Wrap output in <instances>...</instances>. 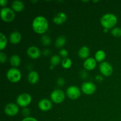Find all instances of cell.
<instances>
[{"label":"cell","mask_w":121,"mask_h":121,"mask_svg":"<svg viewBox=\"0 0 121 121\" xmlns=\"http://www.w3.org/2000/svg\"><path fill=\"white\" fill-rule=\"evenodd\" d=\"M66 95L71 99H77L81 95L80 89L76 86H70L67 89Z\"/></svg>","instance_id":"cell-9"},{"label":"cell","mask_w":121,"mask_h":121,"mask_svg":"<svg viewBox=\"0 0 121 121\" xmlns=\"http://www.w3.org/2000/svg\"><path fill=\"white\" fill-rule=\"evenodd\" d=\"M61 61L60 56L58 55H54L51 57L50 59V63L52 66H57L60 63Z\"/></svg>","instance_id":"cell-24"},{"label":"cell","mask_w":121,"mask_h":121,"mask_svg":"<svg viewBox=\"0 0 121 121\" xmlns=\"http://www.w3.org/2000/svg\"><path fill=\"white\" fill-rule=\"evenodd\" d=\"M59 54H60V56L63 57L64 59H65V58H66L68 56V52H67V50H66V49L60 50V52H59Z\"/></svg>","instance_id":"cell-27"},{"label":"cell","mask_w":121,"mask_h":121,"mask_svg":"<svg viewBox=\"0 0 121 121\" xmlns=\"http://www.w3.org/2000/svg\"><path fill=\"white\" fill-rule=\"evenodd\" d=\"M7 44V39L3 33H0V50H2L6 47Z\"/></svg>","instance_id":"cell-22"},{"label":"cell","mask_w":121,"mask_h":121,"mask_svg":"<svg viewBox=\"0 0 121 121\" xmlns=\"http://www.w3.org/2000/svg\"><path fill=\"white\" fill-rule=\"evenodd\" d=\"M111 34L115 37H119L121 36V28L114 27L111 30Z\"/></svg>","instance_id":"cell-25"},{"label":"cell","mask_w":121,"mask_h":121,"mask_svg":"<svg viewBox=\"0 0 121 121\" xmlns=\"http://www.w3.org/2000/svg\"><path fill=\"white\" fill-rule=\"evenodd\" d=\"M30 110L28 109V108H24L23 109H22V113L24 116H25V117H28V116L30 115Z\"/></svg>","instance_id":"cell-30"},{"label":"cell","mask_w":121,"mask_h":121,"mask_svg":"<svg viewBox=\"0 0 121 121\" xmlns=\"http://www.w3.org/2000/svg\"><path fill=\"white\" fill-rule=\"evenodd\" d=\"M7 78L11 82L17 83L21 80V73L18 69L13 67L7 71Z\"/></svg>","instance_id":"cell-3"},{"label":"cell","mask_w":121,"mask_h":121,"mask_svg":"<svg viewBox=\"0 0 121 121\" xmlns=\"http://www.w3.org/2000/svg\"><path fill=\"white\" fill-rule=\"evenodd\" d=\"M96 79L97 80H100V81H102V80H103V78L101 76L97 75L96 76Z\"/></svg>","instance_id":"cell-35"},{"label":"cell","mask_w":121,"mask_h":121,"mask_svg":"<svg viewBox=\"0 0 121 121\" xmlns=\"http://www.w3.org/2000/svg\"><path fill=\"white\" fill-rule=\"evenodd\" d=\"M108 29H107V28H104V33H108Z\"/></svg>","instance_id":"cell-36"},{"label":"cell","mask_w":121,"mask_h":121,"mask_svg":"<svg viewBox=\"0 0 121 121\" xmlns=\"http://www.w3.org/2000/svg\"><path fill=\"white\" fill-rule=\"evenodd\" d=\"M106 57L105 52L102 50H99L96 52L95 54V59L98 62H103Z\"/></svg>","instance_id":"cell-20"},{"label":"cell","mask_w":121,"mask_h":121,"mask_svg":"<svg viewBox=\"0 0 121 121\" xmlns=\"http://www.w3.org/2000/svg\"><path fill=\"white\" fill-rule=\"evenodd\" d=\"M4 112L7 115L10 116V117H14L18 113V106L14 103H9L5 106Z\"/></svg>","instance_id":"cell-10"},{"label":"cell","mask_w":121,"mask_h":121,"mask_svg":"<svg viewBox=\"0 0 121 121\" xmlns=\"http://www.w3.org/2000/svg\"><path fill=\"white\" fill-rule=\"evenodd\" d=\"M66 39L63 35H60L58 37L55 41V46L58 48L63 47L66 44Z\"/></svg>","instance_id":"cell-21"},{"label":"cell","mask_w":121,"mask_h":121,"mask_svg":"<svg viewBox=\"0 0 121 121\" xmlns=\"http://www.w3.org/2000/svg\"><path fill=\"white\" fill-rule=\"evenodd\" d=\"M96 60L95 58L89 57L85 60L83 63V66L87 70H92L96 66Z\"/></svg>","instance_id":"cell-13"},{"label":"cell","mask_w":121,"mask_h":121,"mask_svg":"<svg viewBox=\"0 0 121 121\" xmlns=\"http://www.w3.org/2000/svg\"><path fill=\"white\" fill-rule=\"evenodd\" d=\"M57 85H59V86H64V85H65V79L62 78H59L57 80Z\"/></svg>","instance_id":"cell-29"},{"label":"cell","mask_w":121,"mask_h":121,"mask_svg":"<svg viewBox=\"0 0 121 121\" xmlns=\"http://www.w3.org/2000/svg\"><path fill=\"white\" fill-rule=\"evenodd\" d=\"M9 62H10L11 65L14 67H18L21 63V59L18 55L14 54L11 56Z\"/></svg>","instance_id":"cell-19"},{"label":"cell","mask_w":121,"mask_h":121,"mask_svg":"<svg viewBox=\"0 0 121 121\" xmlns=\"http://www.w3.org/2000/svg\"><path fill=\"white\" fill-rule=\"evenodd\" d=\"M22 121H38L35 118H33V117H26L22 119Z\"/></svg>","instance_id":"cell-31"},{"label":"cell","mask_w":121,"mask_h":121,"mask_svg":"<svg viewBox=\"0 0 121 121\" xmlns=\"http://www.w3.org/2000/svg\"><path fill=\"white\" fill-rule=\"evenodd\" d=\"M81 89L85 94L90 95L95 92L96 86L92 82H85L82 85Z\"/></svg>","instance_id":"cell-8"},{"label":"cell","mask_w":121,"mask_h":121,"mask_svg":"<svg viewBox=\"0 0 121 121\" xmlns=\"http://www.w3.org/2000/svg\"><path fill=\"white\" fill-rule=\"evenodd\" d=\"M16 101L17 105L21 107H26L30 104L31 102V96L29 93H21L18 96Z\"/></svg>","instance_id":"cell-5"},{"label":"cell","mask_w":121,"mask_h":121,"mask_svg":"<svg viewBox=\"0 0 121 121\" xmlns=\"http://www.w3.org/2000/svg\"><path fill=\"white\" fill-rule=\"evenodd\" d=\"M99 70L104 76H109L113 73V67L112 65L107 61H103L99 65Z\"/></svg>","instance_id":"cell-7"},{"label":"cell","mask_w":121,"mask_h":121,"mask_svg":"<svg viewBox=\"0 0 121 121\" xmlns=\"http://www.w3.org/2000/svg\"><path fill=\"white\" fill-rule=\"evenodd\" d=\"M61 65L65 69H69L72 65V61L70 58H65L61 61Z\"/></svg>","instance_id":"cell-23"},{"label":"cell","mask_w":121,"mask_h":121,"mask_svg":"<svg viewBox=\"0 0 121 121\" xmlns=\"http://www.w3.org/2000/svg\"><path fill=\"white\" fill-rule=\"evenodd\" d=\"M12 8L15 11H22L24 8V4L21 1H14L12 3Z\"/></svg>","instance_id":"cell-18"},{"label":"cell","mask_w":121,"mask_h":121,"mask_svg":"<svg viewBox=\"0 0 121 121\" xmlns=\"http://www.w3.org/2000/svg\"><path fill=\"white\" fill-rule=\"evenodd\" d=\"M0 59H1V63H4L7 60V56L3 52H1L0 53Z\"/></svg>","instance_id":"cell-28"},{"label":"cell","mask_w":121,"mask_h":121,"mask_svg":"<svg viewBox=\"0 0 121 121\" xmlns=\"http://www.w3.org/2000/svg\"><path fill=\"white\" fill-rule=\"evenodd\" d=\"M67 20V15L63 12H60L57 13L53 18V21L55 24L60 25L63 24Z\"/></svg>","instance_id":"cell-14"},{"label":"cell","mask_w":121,"mask_h":121,"mask_svg":"<svg viewBox=\"0 0 121 121\" xmlns=\"http://www.w3.org/2000/svg\"><path fill=\"white\" fill-rule=\"evenodd\" d=\"M14 11L8 7H4L1 10V19L5 22H10L15 18Z\"/></svg>","instance_id":"cell-4"},{"label":"cell","mask_w":121,"mask_h":121,"mask_svg":"<svg viewBox=\"0 0 121 121\" xmlns=\"http://www.w3.org/2000/svg\"><path fill=\"white\" fill-rule=\"evenodd\" d=\"M41 43L44 46H48L51 43V39L49 36L47 35H43L41 39Z\"/></svg>","instance_id":"cell-26"},{"label":"cell","mask_w":121,"mask_h":121,"mask_svg":"<svg viewBox=\"0 0 121 121\" xmlns=\"http://www.w3.org/2000/svg\"><path fill=\"white\" fill-rule=\"evenodd\" d=\"M27 79H28V81L30 83L33 84V85L37 83L39 79V73L36 71H31L28 73Z\"/></svg>","instance_id":"cell-16"},{"label":"cell","mask_w":121,"mask_h":121,"mask_svg":"<svg viewBox=\"0 0 121 121\" xmlns=\"http://www.w3.org/2000/svg\"><path fill=\"white\" fill-rule=\"evenodd\" d=\"M39 108L41 111H49L52 108V103L49 99H43L39 102Z\"/></svg>","instance_id":"cell-12"},{"label":"cell","mask_w":121,"mask_h":121,"mask_svg":"<svg viewBox=\"0 0 121 121\" xmlns=\"http://www.w3.org/2000/svg\"><path fill=\"white\" fill-rule=\"evenodd\" d=\"M0 4H1V5L2 7H4L7 4V0H1L0 1Z\"/></svg>","instance_id":"cell-34"},{"label":"cell","mask_w":121,"mask_h":121,"mask_svg":"<svg viewBox=\"0 0 121 121\" xmlns=\"http://www.w3.org/2000/svg\"><path fill=\"white\" fill-rule=\"evenodd\" d=\"M32 27L35 33L42 34L46 33L48 28V22L44 17L39 15L33 20Z\"/></svg>","instance_id":"cell-1"},{"label":"cell","mask_w":121,"mask_h":121,"mask_svg":"<svg viewBox=\"0 0 121 121\" xmlns=\"http://www.w3.org/2000/svg\"><path fill=\"white\" fill-rule=\"evenodd\" d=\"M50 99L53 102L56 104H60L65 100V94L61 90H54L51 93Z\"/></svg>","instance_id":"cell-6"},{"label":"cell","mask_w":121,"mask_h":121,"mask_svg":"<svg viewBox=\"0 0 121 121\" xmlns=\"http://www.w3.org/2000/svg\"><path fill=\"white\" fill-rule=\"evenodd\" d=\"M118 22L117 17L112 13H107L102 17L100 19V23L104 28H114L115 26Z\"/></svg>","instance_id":"cell-2"},{"label":"cell","mask_w":121,"mask_h":121,"mask_svg":"<svg viewBox=\"0 0 121 121\" xmlns=\"http://www.w3.org/2000/svg\"><path fill=\"white\" fill-rule=\"evenodd\" d=\"M80 74H81V76L82 77V78H83V79H85V78H87V72H86L85 70H82V72H81Z\"/></svg>","instance_id":"cell-32"},{"label":"cell","mask_w":121,"mask_h":121,"mask_svg":"<svg viewBox=\"0 0 121 121\" xmlns=\"http://www.w3.org/2000/svg\"><path fill=\"white\" fill-rule=\"evenodd\" d=\"M9 41L12 44H16L19 43L21 40V35L18 31H13L9 36Z\"/></svg>","instance_id":"cell-15"},{"label":"cell","mask_w":121,"mask_h":121,"mask_svg":"<svg viewBox=\"0 0 121 121\" xmlns=\"http://www.w3.org/2000/svg\"><path fill=\"white\" fill-rule=\"evenodd\" d=\"M78 55L81 59H87L90 55V50L87 46H83L79 49Z\"/></svg>","instance_id":"cell-17"},{"label":"cell","mask_w":121,"mask_h":121,"mask_svg":"<svg viewBox=\"0 0 121 121\" xmlns=\"http://www.w3.org/2000/svg\"><path fill=\"white\" fill-rule=\"evenodd\" d=\"M43 55H44V56L49 55V54H50V50L48 49L44 50L43 51Z\"/></svg>","instance_id":"cell-33"},{"label":"cell","mask_w":121,"mask_h":121,"mask_svg":"<svg viewBox=\"0 0 121 121\" xmlns=\"http://www.w3.org/2000/svg\"><path fill=\"white\" fill-rule=\"evenodd\" d=\"M27 55L33 59H37L41 56V52L39 48L35 46H31L28 47L27 51Z\"/></svg>","instance_id":"cell-11"}]
</instances>
